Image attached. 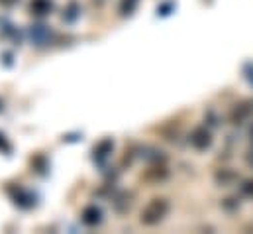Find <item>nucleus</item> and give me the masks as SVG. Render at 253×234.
<instances>
[{"label": "nucleus", "mask_w": 253, "mask_h": 234, "mask_svg": "<svg viewBox=\"0 0 253 234\" xmlns=\"http://www.w3.org/2000/svg\"><path fill=\"white\" fill-rule=\"evenodd\" d=\"M244 191H246L248 195H253V181H250V183L244 185Z\"/></svg>", "instance_id": "3"}, {"label": "nucleus", "mask_w": 253, "mask_h": 234, "mask_svg": "<svg viewBox=\"0 0 253 234\" xmlns=\"http://www.w3.org/2000/svg\"><path fill=\"white\" fill-rule=\"evenodd\" d=\"M0 2H2V4H14L16 0H0Z\"/></svg>", "instance_id": "4"}, {"label": "nucleus", "mask_w": 253, "mask_h": 234, "mask_svg": "<svg viewBox=\"0 0 253 234\" xmlns=\"http://www.w3.org/2000/svg\"><path fill=\"white\" fill-rule=\"evenodd\" d=\"M190 142H192V146H194V148L204 150V148H208V146H210V132H208L206 128H196V130L192 132Z\"/></svg>", "instance_id": "2"}, {"label": "nucleus", "mask_w": 253, "mask_h": 234, "mask_svg": "<svg viewBox=\"0 0 253 234\" xmlns=\"http://www.w3.org/2000/svg\"><path fill=\"white\" fill-rule=\"evenodd\" d=\"M167 209H169V205H167L165 199H153V201L143 209V213H141V223H145V225H155V223H159V221L165 217Z\"/></svg>", "instance_id": "1"}]
</instances>
